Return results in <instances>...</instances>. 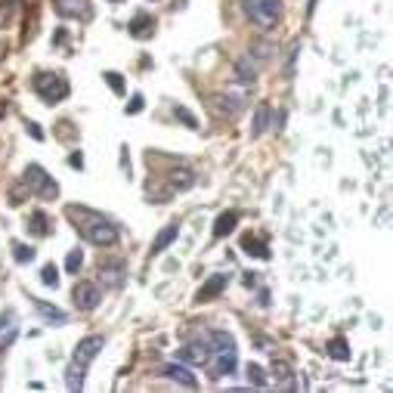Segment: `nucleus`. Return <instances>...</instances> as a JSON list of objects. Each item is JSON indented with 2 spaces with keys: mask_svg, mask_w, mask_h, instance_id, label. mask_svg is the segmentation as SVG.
Instances as JSON below:
<instances>
[{
  "mask_svg": "<svg viewBox=\"0 0 393 393\" xmlns=\"http://www.w3.org/2000/svg\"><path fill=\"white\" fill-rule=\"evenodd\" d=\"M65 217H69L71 223H75V229L81 232L90 245H96V248H112V245L118 242V226L109 217H102L100 211H90V207H84V205H69L65 207Z\"/></svg>",
  "mask_w": 393,
  "mask_h": 393,
  "instance_id": "nucleus-1",
  "label": "nucleus"
},
{
  "mask_svg": "<svg viewBox=\"0 0 393 393\" xmlns=\"http://www.w3.org/2000/svg\"><path fill=\"white\" fill-rule=\"evenodd\" d=\"M245 16L251 19V25L273 32L282 22V0H242Z\"/></svg>",
  "mask_w": 393,
  "mask_h": 393,
  "instance_id": "nucleus-2",
  "label": "nucleus"
},
{
  "mask_svg": "<svg viewBox=\"0 0 393 393\" xmlns=\"http://www.w3.org/2000/svg\"><path fill=\"white\" fill-rule=\"evenodd\" d=\"M22 186H25L32 195H38V199H47V201L59 195L56 180H53V177L47 174L44 168H41V164H28L25 174H22Z\"/></svg>",
  "mask_w": 393,
  "mask_h": 393,
  "instance_id": "nucleus-3",
  "label": "nucleus"
},
{
  "mask_svg": "<svg viewBox=\"0 0 393 393\" xmlns=\"http://www.w3.org/2000/svg\"><path fill=\"white\" fill-rule=\"evenodd\" d=\"M34 93H38L44 102L56 106V102H63L65 96H69V81H65L63 75H50V71H41V75L34 78Z\"/></svg>",
  "mask_w": 393,
  "mask_h": 393,
  "instance_id": "nucleus-4",
  "label": "nucleus"
},
{
  "mask_svg": "<svg viewBox=\"0 0 393 393\" xmlns=\"http://www.w3.org/2000/svg\"><path fill=\"white\" fill-rule=\"evenodd\" d=\"M71 300H75V306L81 313H93L96 306H100V300H102V291H100V285L96 282H78L75 288H71Z\"/></svg>",
  "mask_w": 393,
  "mask_h": 393,
  "instance_id": "nucleus-5",
  "label": "nucleus"
},
{
  "mask_svg": "<svg viewBox=\"0 0 393 393\" xmlns=\"http://www.w3.org/2000/svg\"><path fill=\"white\" fill-rule=\"evenodd\" d=\"M53 7H56V13L63 16V19H81V22H87L90 16H93V10H90V0H53Z\"/></svg>",
  "mask_w": 393,
  "mask_h": 393,
  "instance_id": "nucleus-6",
  "label": "nucleus"
},
{
  "mask_svg": "<svg viewBox=\"0 0 393 393\" xmlns=\"http://www.w3.org/2000/svg\"><path fill=\"white\" fill-rule=\"evenodd\" d=\"M102 347H106V337H102V335H87L84 341H78V347H75V362H81V366H90V362L100 356Z\"/></svg>",
  "mask_w": 393,
  "mask_h": 393,
  "instance_id": "nucleus-7",
  "label": "nucleus"
},
{
  "mask_svg": "<svg viewBox=\"0 0 393 393\" xmlns=\"http://www.w3.org/2000/svg\"><path fill=\"white\" fill-rule=\"evenodd\" d=\"M226 285H229V276H226V273H214V276H207V282L199 288V294H195V304H207V300L220 297V294L226 291Z\"/></svg>",
  "mask_w": 393,
  "mask_h": 393,
  "instance_id": "nucleus-8",
  "label": "nucleus"
},
{
  "mask_svg": "<svg viewBox=\"0 0 393 393\" xmlns=\"http://www.w3.org/2000/svg\"><path fill=\"white\" fill-rule=\"evenodd\" d=\"M236 350H232V353H211V359L205 362L207 366V372H211V378H229L232 372H236Z\"/></svg>",
  "mask_w": 393,
  "mask_h": 393,
  "instance_id": "nucleus-9",
  "label": "nucleus"
},
{
  "mask_svg": "<svg viewBox=\"0 0 393 393\" xmlns=\"http://www.w3.org/2000/svg\"><path fill=\"white\" fill-rule=\"evenodd\" d=\"M161 378H168V381H177V384H183V387H199V378L192 374V368H186V366H180V362H168V366H161Z\"/></svg>",
  "mask_w": 393,
  "mask_h": 393,
  "instance_id": "nucleus-10",
  "label": "nucleus"
},
{
  "mask_svg": "<svg viewBox=\"0 0 393 393\" xmlns=\"http://www.w3.org/2000/svg\"><path fill=\"white\" fill-rule=\"evenodd\" d=\"M211 109L220 115V118H236V115L242 112V100H236V96H229V93H214Z\"/></svg>",
  "mask_w": 393,
  "mask_h": 393,
  "instance_id": "nucleus-11",
  "label": "nucleus"
},
{
  "mask_svg": "<svg viewBox=\"0 0 393 393\" xmlns=\"http://www.w3.org/2000/svg\"><path fill=\"white\" fill-rule=\"evenodd\" d=\"M127 279L124 263H100V282L102 288H121Z\"/></svg>",
  "mask_w": 393,
  "mask_h": 393,
  "instance_id": "nucleus-12",
  "label": "nucleus"
},
{
  "mask_svg": "<svg viewBox=\"0 0 393 393\" xmlns=\"http://www.w3.org/2000/svg\"><path fill=\"white\" fill-rule=\"evenodd\" d=\"M177 359H180V362H192V366H205V362L211 359V347H207V341L186 344V347L177 353Z\"/></svg>",
  "mask_w": 393,
  "mask_h": 393,
  "instance_id": "nucleus-13",
  "label": "nucleus"
},
{
  "mask_svg": "<svg viewBox=\"0 0 393 393\" xmlns=\"http://www.w3.org/2000/svg\"><path fill=\"white\" fill-rule=\"evenodd\" d=\"M205 341H207V347H211V353H232V350H236V337L220 331V328L207 331Z\"/></svg>",
  "mask_w": 393,
  "mask_h": 393,
  "instance_id": "nucleus-14",
  "label": "nucleus"
},
{
  "mask_svg": "<svg viewBox=\"0 0 393 393\" xmlns=\"http://www.w3.org/2000/svg\"><path fill=\"white\" fill-rule=\"evenodd\" d=\"M127 28H131V34L137 41H146V38H152V32H155V19H152L149 13H137Z\"/></svg>",
  "mask_w": 393,
  "mask_h": 393,
  "instance_id": "nucleus-15",
  "label": "nucleus"
},
{
  "mask_svg": "<svg viewBox=\"0 0 393 393\" xmlns=\"http://www.w3.org/2000/svg\"><path fill=\"white\" fill-rule=\"evenodd\" d=\"M269 374L276 378V384H279V387H288V390L294 387V368H291V362L273 359V366H269Z\"/></svg>",
  "mask_w": 393,
  "mask_h": 393,
  "instance_id": "nucleus-16",
  "label": "nucleus"
},
{
  "mask_svg": "<svg viewBox=\"0 0 393 393\" xmlns=\"http://www.w3.org/2000/svg\"><path fill=\"white\" fill-rule=\"evenodd\" d=\"M168 183H170V189H174V192H186V189L195 186V174L189 168H174L168 174Z\"/></svg>",
  "mask_w": 393,
  "mask_h": 393,
  "instance_id": "nucleus-17",
  "label": "nucleus"
},
{
  "mask_svg": "<svg viewBox=\"0 0 393 393\" xmlns=\"http://www.w3.org/2000/svg\"><path fill=\"white\" fill-rule=\"evenodd\" d=\"M236 226H238V214L236 211H223L217 220H214V238H226Z\"/></svg>",
  "mask_w": 393,
  "mask_h": 393,
  "instance_id": "nucleus-18",
  "label": "nucleus"
},
{
  "mask_svg": "<svg viewBox=\"0 0 393 393\" xmlns=\"http://www.w3.org/2000/svg\"><path fill=\"white\" fill-rule=\"evenodd\" d=\"M84 374H87V366H81V362L71 359V366L65 368V387H69L71 393L84 390Z\"/></svg>",
  "mask_w": 393,
  "mask_h": 393,
  "instance_id": "nucleus-19",
  "label": "nucleus"
},
{
  "mask_svg": "<svg viewBox=\"0 0 393 393\" xmlns=\"http://www.w3.org/2000/svg\"><path fill=\"white\" fill-rule=\"evenodd\" d=\"M177 232H180V226H177V223L164 226V229L155 236V242H152V254H161V251H168V245L177 242Z\"/></svg>",
  "mask_w": 393,
  "mask_h": 393,
  "instance_id": "nucleus-20",
  "label": "nucleus"
},
{
  "mask_svg": "<svg viewBox=\"0 0 393 393\" xmlns=\"http://www.w3.org/2000/svg\"><path fill=\"white\" fill-rule=\"evenodd\" d=\"M19 337V325L13 322V316L7 313V319H0V350L13 347V341Z\"/></svg>",
  "mask_w": 393,
  "mask_h": 393,
  "instance_id": "nucleus-21",
  "label": "nucleus"
},
{
  "mask_svg": "<svg viewBox=\"0 0 393 393\" xmlns=\"http://www.w3.org/2000/svg\"><path fill=\"white\" fill-rule=\"evenodd\" d=\"M242 251H245V254H251V257H260V260H269V248H267V242L254 238L251 232H248V236H242Z\"/></svg>",
  "mask_w": 393,
  "mask_h": 393,
  "instance_id": "nucleus-22",
  "label": "nucleus"
},
{
  "mask_svg": "<svg viewBox=\"0 0 393 393\" xmlns=\"http://www.w3.org/2000/svg\"><path fill=\"white\" fill-rule=\"evenodd\" d=\"M32 300H34V310H38L41 316L47 319V322H56V325H63L65 319H69L63 310H59V306H50V304H47V300H41V297H32Z\"/></svg>",
  "mask_w": 393,
  "mask_h": 393,
  "instance_id": "nucleus-23",
  "label": "nucleus"
},
{
  "mask_svg": "<svg viewBox=\"0 0 393 393\" xmlns=\"http://www.w3.org/2000/svg\"><path fill=\"white\" fill-rule=\"evenodd\" d=\"M267 127H269V106L267 102H257V109H254V127H251V137H263L267 133Z\"/></svg>",
  "mask_w": 393,
  "mask_h": 393,
  "instance_id": "nucleus-24",
  "label": "nucleus"
},
{
  "mask_svg": "<svg viewBox=\"0 0 393 393\" xmlns=\"http://www.w3.org/2000/svg\"><path fill=\"white\" fill-rule=\"evenodd\" d=\"M328 356L331 359H337V362H350V344L344 341V337H331L328 341Z\"/></svg>",
  "mask_w": 393,
  "mask_h": 393,
  "instance_id": "nucleus-25",
  "label": "nucleus"
},
{
  "mask_svg": "<svg viewBox=\"0 0 393 393\" xmlns=\"http://www.w3.org/2000/svg\"><path fill=\"white\" fill-rule=\"evenodd\" d=\"M236 78L242 84H254V78H257V69H254V63H251V56H242L236 63Z\"/></svg>",
  "mask_w": 393,
  "mask_h": 393,
  "instance_id": "nucleus-26",
  "label": "nucleus"
},
{
  "mask_svg": "<svg viewBox=\"0 0 393 393\" xmlns=\"http://www.w3.org/2000/svg\"><path fill=\"white\" fill-rule=\"evenodd\" d=\"M34 257H38V251H34V245L13 242V260H16V263H32Z\"/></svg>",
  "mask_w": 393,
  "mask_h": 393,
  "instance_id": "nucleus-27",
  "label": "nucleus"
},
{
  "mask_svg": "<svg viewBox=\"0 0 393 393\" xmlns=\"http://www.w3.org/2000/svg\"><path fill=\"white\" fill-rule=\"evenodd\" d=\"M32 232L34 236H50V217H47L44 211L32 214Z\"/></svg>",
  "mask_w": 393,
  "mask_h": 393,
  "instance_id": "nucleus-28",
  "label": "nucleus"
},
{
  "mask_svg": "<svg viewBox=\"0 0 393 393\" xmlns=\"http://www.w3.org/2000/svg\"><path fill=\"white\" fill-rule=\"evenodd\" d=\"M245 372H248V381H251L254 387H267V384H269L267 372H263L260 366H254V362H248V368H245Z\"/></svg>",
  "mask_w": 393,
  "mask_h": 393,
  "instance_id": "nucleus-29",
  "label": "nucleus"
},
{
  "mask_svg": "<svg viewBox=\"0 0 393 393\" xmlns=\"http://www.w3.org/2000/svg\"><path fill=\"white\" fill-rule=\"evenodd\" d=\"M84 267V251H69V257H65V269H69L71 276H78V269Z\"/></svg>",
  "mask_w": 393,
  "mask_h": 393,
  "instance_id": "nucleus-30",
  "label": "nucleus"
},
{
  "mask_svg": "<svg viewBox=\"0 0 393 393\" xmlns=\"http://www.w3.org/2000/svg\"><path fill=\"white\" fill-rule=\"evenodd\" d=\"M41 282H44L47 288H59V269L53 267V263H47V267L41 269Z\"/></svg>",
  "mask_w": 393,
  "mask_h": 393,
  "instance_id": "nucleus-31",
  "label": "nucleus"
},
{
  "mask_svg": "<svg viewBox=\"0 0 393 393\" xmlns=\"http://www.w3.org/2000/svg\"><path fill=\"white\" fill-rule=\"evenodd\" d=\"M13 13H16V0H0V28L13 22Z\"/></svg>",
  "mask_w": 393,
  "mask_h": 393,
  "instance_id": "nucleus-32",
  "label": "nucleus"
},
{
  "mask_svg": "<svg viewBox=\"0 0 393 393\" xmlns=\"http://www.w3.org/2000/svg\"><path fill=\"white\" fill-rule=\"evenodd\" d=\"M102 78H106V84H109V87H112V93L124 96V78H121L118 71H106V75H102Z\"/></svg>",
  "mask_w": 393,
  "mask_h": 393,
  "instance_id": "nucleus-33",
  "label": "nucleus"
},
{
  "mask_svg": "<svg viewBox=\"0 0 393 393\" xmlns=\"http://www.w3.org/2000/svg\"><path fill=\"white\" fill-rule=\"evenodd\" d=\"M174 115H177V121H183V124L189 127V131H195V127H199V121H195V115L189 112L186 106H177V109H174Z\"/></svg>",
  "mask_w": 393,
  "mask_h": 393,
  "instance_id": "nucleus-34",
  "label": "nucleus"
},
{
  "mask_svg": "<svg viewBox=\"0 0 393 393\" xmlns=\"http://www.w3.org/2000/svg\"><path fill=\"white\" fill-rule=\"evenodd\" d=\"M251 53H254L257 59H263V63H267L269 53H273V44H267V41H257V44L251 47Z\"/></svg>",
  "mask_w": 393,
  "mask_h": 393,
  "instance_id": "nucleus-35",
  "label": "nucleus"
},
{
  "mask_svg": "<svg viewBox=\"0 0 393 393\" xmlns=\"http://www.w3.org/2000/svg\"><path fill=\"white\" fill-rule=\"evenodd\" d=\"M139 112H143V96L133 93L131 102H127V115H139Z\"/></svg>",
  "mask_w": 393,
  "mask_h": 393,
  "instance_id": "nucleus-36",
  "label": "nucleus"
},
{
  "mask_svg": "<svg viewBox=\"0 0 393 393\" xmlns=\"http://www.w3.org/2000/svg\"><path fill=\"white\" fill-rule=\"evenodd\" d=\"M69 164L81 170V168H84V155H81V152H71V155H69Z\"/></svg>",
  "mask_w": 393,
  "mask_h": 393,
  "instance_id": "nucleus-37",
  "label": "nucleus"
},
{
  "mask_svg": "<svg viewBox=\"0 0 393 393\" xmlns=\"http://www.w3.org/2000/svg\"><path fill=\"white\" fill-rule=\"evenodd\" d=\"M25 127H28V133H32V137H34V139H44V131H41V127H38V124H34V121H28V124H25Z\"/></svg>",
  "mask_w": 393,
  "mask_h": 393,
  "instance_id": "nucleus-38",
  "label": "nucleus"
},
{
  "mask_svg": "<svg viewBox=\"0 0 393 393\" xmlns=\"http://www.w3.org/2000/svg\"><path fill=\"white\" fill-rule=\"evenodd\" d=\"M254 276H257V273H245V285H248V288H251V285H254V282H257Z\"/></svg>",
  "mask_w": 393,
  "mask_h": 393,
  "instance_id": "nucleus-39",
  "label": "nucleus"
},
{
  "mask_svg": "<svg viewBox=\"0 0 393 393\" xmlns=\"http://www.w3.org/2000/svg\"><path fill=\"white\" fill-rule=\"evenodd\" d=\"M115 3H118V0H115Z\"/></svg>",
  "mask_w": 393,
  "mask_h": 393,
  "instance_id": "nucleus-40",
  "label": "nucleus"
}]
</instances>
